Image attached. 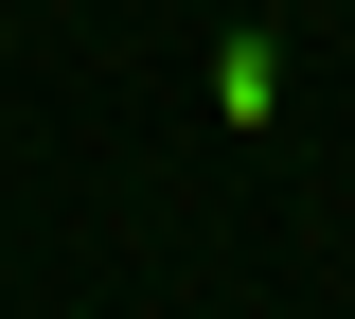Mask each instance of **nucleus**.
Listing matches in <instances>:
<instances>
[{"mask_svg":"<svg viewBox=\"0 0 355 319\" xmlns=\"http://www.w3.org/2000/svg\"><path fill=\"white\" fill-rule=\"evenodd\" d=\"M214 107L266 125V107H284V36H231V53H214Z\"/></svg>","mask_w":355,"mask_h":319,"instance_id":"1","label":"nucleus"}]
</instances>
